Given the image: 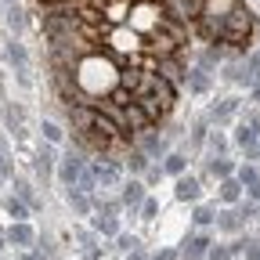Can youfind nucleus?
Returning <instances> with one entry per match:
<instances>
[{
	"instance_id": "obj_44",
	"label": "nucleus",
	"mask_w": 260,
	"mask_h": 260,
	"mask_svg": "<svg viewBox=\"0 0 260 260\" xmlns=\"http://www.w3.org/2000/svg\"><path fill=\"white\" fill-rule=\"evenodd\" d=\"M253 102H260V80L253 83Z\"/></svg>"
},
{
	"instance_id": "obj_39",
	"label": "nucleus",
	"mask_w": 260,
	"mask_h": 260,
	"mask_svg": "<svg viewBox=\"0 0 260 260\" xmlns=\"http://www.w3.org/2000/svg\"><path fill=\"white\" fill-rule=\"evenodd\" d=\"M22 260H47V253L44 249H29V253H22Z\"/></svg>"
},
{
	"instance_id": "obj_50",
	"label": "nucleus",
	"mask_w": 260,
	"mask_h": 260,
	"mask_svg": "<svg viewBox=\"0 0 260 260\" xmlns=\"http://www.w3.org/2000/svg\"><path fill=\"white\" fill-rule=\"evenodd\" d=\"M0 235H4V232H0Z\"/></svg>"
},
{
	"instance_id": "obj_1",
	"label": "nucleus",
	"mask_w": 260,
	"mask_h": 260,
	"mask_svg": "<svg viewBox=\"0 0 260 260\" xmlns=\"http://www.w3.org/2000/svg\"><path fill=\"white\" fill-rule=\"evenodd\" d=\"M253 32V15L246 8H228L217 18V44H246Z\"/></svg>"
},
{
	"instance_id": "obj_32",
	"label": "nucleus",
	"mask_w": 260,
	"mask_h": 260,
	"mask_svg": "<svg viewBox=\"0 0 260 260\" xmlns=\"http://www.w3.org/2000/svg\"><path fill=\"white\" fill-rule=\"evenodd\" d=\"M235 210H239V217H242V220H253V217L260 213V206H256L253 199H242V203H239Z\"/></svg>"
},
{
	"instance_id": "obj_49",
	"label": "nucleus",
	"mask_w": 260,
	"mask_h": 260,
	"mask_svg": "<svg viewBox=\"0 0 260 260\" xmlns=\"http://www.w3.org/2000/svg\"><path fill=\"white\" fill-rule=\"evenodd\" d=\"M256 148H260V141H256Z\"/></svg>"
},
{
	"instance_id": "obj_16",
	"label": "nucleus",
	"mask_w": 260,
	"mask_h": 260,
	"mask_svg": "<svg viewBox=\"0 0 260 260\" xmlns=\"http://www.w3.org/2000/svg\"><path fill=\"white\" fill-rule=\"evenodd\" d=\"M184 170H188V155L184 152H167V155H162V174L181 177Z\"/></svg>"
},
{
	"instance_id": "obj_4",
	"label": "nucleus",
	"mask_w": 260,
	"mask_h": 260,
	"mask_svg": "<svg viewBox=\"0 0 260 260\" xmlns=\"http://www.w3.org/2000/svg\"><path fill=\"white\" fill-rule=\"evenodd\" d=\"M145 195H148V188H145V181H138V177H130V181H123L119 184V203L134 213L141 203H145Z\"/></svg>"
},
{
	"instance_id": "obj_20",
	"label": "nucleus",
	"mask_w": 260,
	"mask_h": 260,
	"mask_svg": "<svg viewBox=\"0 0 260 260\" xmlns=\"http://www.w3.org/2000/svg\"><path fill=\"white\" fill-rule=\"evenodd\" d=\"M123 167L138 177V174H145V170H148V155H145L141 148H130V152H126V159H123Z\"/></svg>"
},
{
	"instance_id": "obj_48",
	"label": "nucleus",
	"mask_w": 260,
	"mask_h": 260,
	"mask_svg": "<svg viewBox=\"0 0 260 260\" xmlns=\"http://www.w3.org/2000/svg\"><path fill=\"white\" fill-rule=\"evenodd\" d=\"M8 4H15V0H8Z\"/></svg>"
},
{
	"instance_id": "obj_38",
	"label": "nucleus",
	"mask_w": 260,
	"mask_h": 260,
	"mask_svg": "<svg viewBox=\"0 0 260 260\" xmlns=\"http://www.w3.org/2000/svg\"><path fill=\"white\" fill-rule=\"evenodd\" d=\"M159 177H162V167H148V170H145V181H148V184H155Z\"/></svg>"
},
{
	"instance_id": "obj_5",
	"label": "nucleus",
	"mask_w": 260,
	"mask_h": 260,
	"mask_svg": "<svg viewBox=\"0 0 260 260\" xmlns=\"http://www.w3.org/2000/svg\"><path fill=\"white\" fill-rule=\"evenodd\" d=\"M69 123H73V134H90V126H94V105H87V102L69 105Z\"/></svg>"
},
{
	"instance_id": "obj_33",
	"label": "nucleus",
	"mask_w": 260,
	"mask_h": 260,
	"mask_svg": "<svg viewBox=\"0 0 260 260\" xmlns=\"http://www.w3.org/2000/svg\"><path fill=\"white\" fill-rule=\"evenodd\" d=\"M148 260H181V249H174V246H162V249H155Z\"/></svg>"
},
{
	"instance_id": "obj_9",
	"label": "nucleus",
	"mask_w": 260,
	"mask_h": 260,
	"mask_svg": "<svg viewBox=\"0 0 260 260\" xmlns=\"http://www.w3.org/2000/svg\"><path fill=\"white\" fill-rule=\"evenodd\" d=\"M4 239H8V246H22V249H25V246L37 242V232L29 228V220H15L8 232H4Z\"/></svg>"
},
{
	"instance_id": "obj_22",
	"label": "nucleus",
	"mask_w": 260,
	"mask_h": 260,
	"mask_svg": "<svg viewBox=\"0 0 260 260\" xmlns=\"http://www.w3.org/2000/svg\"><path fill=\"white\" fill-rule=\"evenodd\" d=\"M217 181H224V177H235V162L232 159H224V155H217V159H210V167H206Z\"/></svg>"
},
{
	"instance_id": "obj_26",
	"label": "nucleus",
	"mask_w": 260,
	"mask_h": 260,
	"mask_svg": "<svg viewBox=\"0 0 260 260\" xmlns=\"http://www.w3.org/2000/svg\"><path fill=\"white\" fill-rule=\"evenodd\" d=\"M69 206H73L80 217H87V213H90V195H83V191L69 188Z\"/></svg>"
},
{
	"instance_id": "obj_15",
	"label": "nucleus",
	"mask_w": 260,
	"mask_h": 260,
	"mask_svg": "<svg viewBox=\"0 0 260 260\" xmlns=\"http://www.w3.org/2000/svg\"><path fill=\"white\" fill-rule=\"evenodd\" d=\"M54 162H58V155H54V145H44V148L37 152V159H32V167H37V174H40V177H51Z\"/></svg>"
},
{
	"instance_id": "obj_31",
	"label": "nucleus",
	"mask_w": 260,
	"mask_h": 260,
	"mask_svg": "<svg viewBox=\"0 0 260 260\" xmlns=\"http://www.w3.org/2000/svg\"><path fill=\"white\" fill-rule=\"evenodd\" d=\"M138 213H141V220H155V217H159V199L145 195V203L138 206Z\"/></svg>"
},
{
	"instance_id": "obj_29",
	"label": "nucleus",
	"mask_w": 260,
	"mask_h": 260,
	"mask_svg": "<svg viewBox=\"0 0 260 260\" xmlns=\"http://www.w3.org/2000/svg\"><path fill=\"white\" fill-rule=\"evenodd\" d=\"M4 22H8V29H11V32H18V29L25 25V11L11 4V8H8V15H4Z\"/></svg>"
},
{
	"instance_id": "obj_47",
	"label": "nucleus",
	"mask_w": 260,
	"mask_h": 260,
	"mask_svg": "<svg viewBox=\"0 0 260 260\" xmlns=\"http://www.w3.org/2000/svg\"><path fill=\"white\" fill-rule=\"evenodd\" d=\"M256 224H260V213H256Z\"/></svg>"
},
{
	"instance_id": "obj_25",
	"label": "nucleus",
	"mask_w": 260,
	"mask_h": 260,
	"mask_svg": "<svg viewBox=\"0 0 260 260\" xmlns=\"http://www.w3.org/2000/svg\"><path fill=\"white\" fill-rule=\"evenodd\" d=\"M213 206H203V203H195V210H191V224L195 228H206V224H213Z\"/></svg>"
},
{
	"instance_id": "obj_19",
	"label": "nucleus",
	"mask_w": 260,
	"mask_h": 260,
	"mask_svg": "<svg viewBox=\"0 0 260 260\" xmlns=\"http://www.w3.org/2000/svg\"><path fill=\"white\" fill-rule=\"evenodd\" d=\"M141 76H145V69H138V65H126V69L119 73V87L130 90V98H134V90L141 87Z\"/></svg>"
},
{
	"instance_id": "obj_14",
	"label": "nucleus",
	"mask_w": 260,
	"mask_h": 260,
	"mask_svg": "<svg viewBox=\"0 0 260 260\" xmlns=\"http://www.w3.org/2000/svg\"><path fill=\"white\" fill-rule=\"evenodd\" d=\"M217 188H220V203H224V206H239V203H242V184H239L235 177H224Z\"/></svg>"
},
{
	"instance_id": "obj_6",
	"label": "nucleus",
	"mask_w": 260,
	"mask_h": 260,
	"mask_svg": "<svg viewBox=\"0 0 260 260\" xmlns=\"http://www.w3.org/2000/svg\"><path fill=\"white\" fill-rule=\"evenodd\" d=\"M174 199H181V203H199V199H203V184H199V177L181 174L177 184H174Z\"/></svg>"
},
{
	"instance_id": "obj_27",
	"label": "nucleus",
	"mask_w": 260,
	"mask_h": 260,
	"mask_svg": "<svg viewBox=\"0 0 260 260\" xmlns=\"http://www.w3.org/2000/svg\"><path fill=\"white\" fill-rule=\"evenodd\" d=\"M116 249H119V253L126 256V253L141 249V239H138V235H126V232H119V235H116Z\"/></svg>"
},
{
	"instance_id": "obj_28",
	"label": "nucleus",
	"mask_w": 260,
	"mask_h": 260,
	"mask_svg": "<svg viewBox=\"0 0 260 260\" xmlns=\"http://www.w3.org/2000/svg\"><path fill=\"white\" fill-rule=\"evenodd\" d=\"M206 148H210L213 155H224V152H228V138L220 134V130H210V134H206Z\"/></svg>"
},
{
	"instance_id": "obj_2",
	"label": "nucleus",
	"mask_w": 260,
	"mask_h": 260,
	"mask_svg": "<svg viewBox=\"0 0 260 260\" xmlns=\"http://www.w3.org/2000/svg\"><path fill=\"white\" fill-rule=\"evenodd\" d=\"M87 174L94 177L98 188H119L123 184V167L116 159H90L87 162Z\"/></svg>"
},
{
	"instance_id": "obj_37",
	"label": "nucleus",
	"mask_w": 260,
	"mask_h": 260,
	"mask_svg": "<svg viewBox=\"0 0 260 260\" xmlns=\"http://www.w3.org/2000/svg\"><path fill=\"white\" fill-rule=\"evenodd\" d=\"M246 260H260V239H246Z\"/></svg>"
},
{
	"instance_id": "obj_8",
	"label": "nucleus",
	"mask_w": 260,
	"mask_h": 260,
	"mask_svg": "<svg viewBox=\"0 0 260 260\" xmlns=\"http://www.w3.org/2000/svg\"><path fill=\"white\" fill-rule=\"evenodd\" d=\"M138 148H141V152H145L148 159H162V155L170 152V141L162 138V134H155V130L148 126L145 134H141V145H138Z\"/></svg>"
},
{
	"instance_id": "obj_23",
	"label": "nucleus",
	"mask_w": 260,
	"mask_h": 260,
	"mask_svg": "<svg viewBox=\"0 0 260 260\" xmlns=\"http://www.w3.org/2000/svg\"><path fill=\"white\" fill-rule=\"evenodd\" d=\"M15 195L32 210V206H40V199H37V191H32V184L29 181H22V177H15Z\"/></svg>"
},
{
	"instance_id": "obj_43",
	"label": "nucleus",
	"mask_w": 260,
	"mask_h": 260,
	"mask_svg": "<svg viewBox=\"0 0 260 260\" xmlns=\"http://www.w3.org/2000/svg\"><path fill=\"white\" fill-rule=\"evenodd\" d=\"M126 260H148V256H145V249H134V253H126Z\"/></svg>"
},
{
	"instance_id": "obj_13",
	"label": "nucleus",
	"mask_w": 260,
	"mask_h": 260,
	"mask_svg": "<svg viewBox=\"0 0 260 260\" xmlns=\"http://www.w3.org/2000/svg\"><path fill=\"white\" fill-rule=\"evenodd\" d=\"M210 83H213V80H210V73H206V69H199V65H195V69H188V76H184V87H188L191 94H206V90H210Z\"/></svg>"
},
{
	"instance_id": "obj_40",
	"label": "nucleus",
	"mask_w": 260,
	"mask_h": 260,
	"mask_svg": "<svg viewBox=\"0 0 260 260\" xmlns=\"http://www.w3.org/2000/svg\"><path fill=\"white\" fill-rule=\"evenodd\" d=\"M83 260H102V249H98V246H90V249L83 253Z\"/></svg>"
},
{
	"instance_id": "obj_45",
	"label": "nucleus",
	"mask_w": 260,
	"mask_h": 260,
	"mask_svg": "<svg viewBox=\"0 0 260 260\" xmlns=\"http://www.w3.org/2000/svg\"><path fill=\"white\" fill-rule=\"evenodd\" d=\"M0 184H4V174H0ZM0 191H4V188H0Z\"/></svg>"
},
{
	"instance_id": "obj_34",
	"label": "nucleus",
	"mask_w": 260,
	"mask_h": 260,
	"mask_svg": "<svg viewBox=\"0 0 260 260\" xmlns=\"http://www.w3.org/2000/svg\"><path fill=\"white\" fill-rule=\"evenodd\" d=\"M73 235H76V242H80L83 249H90V246H94V239H98L94 232H87V228H76V232H73Z\"/></svg>"
},
{
	"instance_id": "obj_35",
	"label": "nucleus",
	"mask_w": 260,
	"mask_h": 260,
	"mask_svg": "<svg viewBox=\"0 0 260 260\" xmlns=\"http://www.w3.org/2000/svg\"><path fill=\"white\" fill-rule=\"evenodd\" d=\"M206 134H210L206 123H195V126H191V145H206Z\"/></svg>"
},
{
	"instance_id": "obj_51",
	"label": "nucleus",
	"mask_w": 260,
	"mask_h": 260,
	"mask_svg": "<svg viewBox=\"0 0 260 260\" xmlns=\"http://www.w3.org/2000/svg\"><path fill=\"white\" fill-rule=\"evenodd\" d=\"M0 260H4V256H0Z\"/></svg>"
},
{
	"instance_id": "obj_30",
	"label": "nucleus",
	"mask_w": 260,
	"mask_h": 260,
	"mask_svg": "<svg viewBox=\"0 0 260 260\" xmlns=\"http://www.w3.org/2000/svg\"><path fill=\"white\" fill-rule=\"evenodd\" d=\"M40 130H44V141H47V145H58V141L65 138V130H61L58 123H51V119H44V126H40Z\"/></svg>"
},
{
	"instance_id": "obj_36",
	"label": "nucleus",
	"mask_w": 260,
	"mask_h": 260,
	"mask_svg": "<svg viewBox=\"0 0 260 260\" xmlns=\"http://www.w3.org/2000/svg\"><path fill=\"white\" fill-rule=\"evenodd\" d=\"M206 260H232V253H228V246H210Z\"/></svg>"
},
{
	"instance_id": "obj_3",
	"label": "nucleus",
	"mask_w": 260,
	"mask_h": 260,
	"mask_svg": "<svg viewBox=\"0 0 260 260\" xmlns=\"http://www.w3.org/2000/svg\"><path fill=\"white\" fill-rule=\"evenodd\" d=\"M83 167H87L83 152H69V155H61V159H58V181H61L65 188H73V184L80 181Z\"/></svg>"
},
{
	"instance_id": "obj_17",
	"label": "nucleus",
	"mask_w": 260,
	"mask_h": 260,
	"mask_svg": "<svg viewBox=\"0 0 260 260\" xmlns=\"http://www.w3.org/2000/svg\"><path fill=\"white\" fill-rule=\"evenodd\" d=\"M256 141H260V130H253L249 123H239V126H235V145H239L242 152L256 148Z\"/></svg>"
},
{
	"instance_id": "obj_10",
	"label": "nucleus",
	"mask_w": 260,
	"mask_h": 260,
	"mask_svg": "<svg viewBox=\"0 0 260 260\" xmlns=\"http://www.w3.org/2000/svg\"><path fill=\"white\" fill-rule=\"evenodd\" d=\"M213 246V239L203 232V235H191L188 242H184V249H181V260H206V249Z\"/></svg>"
},
{
	"instance_id": "obj_46",
	"label": "nucleus",
	"mask_w": 260,
	"mask_h": 260,
	"mask_svg": "<svg viewBox=\"0 0 260 260\" xmlns=\"http://www.w3.org/2000/svg\"><path fill=\"white\" fill-rule=\"evenodd\" d=\"M249 4H260V0H249Z\"/></svg>"
},
{
	"instance_id": "obj_7",
	"label": "nucleus",
	"mask_w": 260,
	"mask_h": 260,
	"mask_svg": "<svg viewBox=\"0 0 260 260\" xmlns=\"http://www.w3.org/2000/svg\"><path fill=\"white\" fill-rule=\"evenodd\" d=\"M213 224H217V232H224V235H242V228H246V220L239 217L235 206H224V210L213 217Z\"/></svg>"
},
{
	"instance_id": "obj_42",
	"label": "nucleus",
	"mask_w": 260,
	"mask_h": 260,
	"mask_svg": "<svg viewBox=\"0 0 260 260\" xmlns=\"http://www.w3.org/2000/svg\"><path fill=\"white\" fill-rule=\"evenodd\" d=\"M0 174H4V177L11 174V167H8V159H4V148H0Z\"/></svg>"
},
{
	"instance_id": "obj_24",
	"label": "nucleus",
	"mask_w": 260,
	"mask_h": 260,
	"mask_svg": "<svg viewBox=\"0 0 260 260\" xmlns=\"http://www.w3.org/2000/svg\"><path fill=\"white\" fill-rule=\"evenodd\" d=\"M4 210H8V217H11V224H15V220H29V206L18 199V195H11V199L4 203Z\"/></svg>"
},
{
	"instance_id": "obj_12",
	"label": "nucleus",
	"mask_w": 260,
	"mask_h": 260,
	"mask_svg": "<svg viewBox=\"0 0 260 260\" xmlns=\"http://www.w3.org/2000/svg\"><path fill=\"white\" fill-rule=\"evenodd\" d=\"M239 105H242L239 98H224L220 105H213V109H210V116H206V119H210V123H217V126H224L228 119H232V116L239 112Z\"/></svg>"
},
{
	"instance_id": "obj_18",
	"label": "nucleus",
	"mask_w": 260,
	"mask_h": 260,
	"mask_svg": "<svg viewBox=\"0 0 260 260\" xmlns=\"http://www.w3.org/2000/svg\"><path fill=\"white\" fill-rule=\"evenodd\" d=\"M4 119H8V130L15 138H25V112H22V105H8Z\"/></svg>"
},
{
	"instance_id": "obj_11",
	"label": "nucleus",
	"mask_w": 260,
	"mask_h": 260,
	"mask_svg": "<svg viewBox=\"0 0 260 260\" xmlns=\"http://www.w3.org/2000/svg\"><path fill=\"white\" fill-rule=\"evenodd\" d=\"M90 228H94V235H105V239H116V235L123 232L116 213H98V217L90 220Z\"/></svg>"
},
{
	"instance_id": "obj_21",
	"label": "nucleus",
	"mask_w": 260,
	"mask_h": 260,
	"mask_svg": "<svg viewBox=\"0 0 260 260\" xmlns=\"http://www.w3.org/2000/svg\"><path fill=\"white\" fill-rule=\"evenodd\" d=\"M235 181H239L242 188L260 184V170H256V162H242V167H235Z\"/></svg>"
},
{
	"instance_id": "obj_41",
	"label": "nucleus",
	"mask_w": 260,
	"mask_h": 260,
	"mask_svg": "<svg viewBox=\"0 0 260 260\" xmlns=\"http://www.w3.org/2000/svg\"><path fill=\"white\" fill-rule=\"evenodd\" d=\"M246 123H249L253 130H260V112H249V116H246Z\"/></svg>"
}]
</instances>
